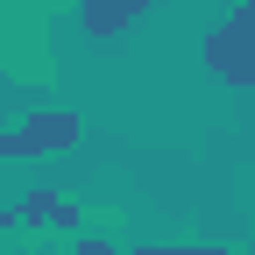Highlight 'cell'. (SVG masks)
<instances>
[{"label":"cell","instance_id":"obj_1","mask_svg":"<svg viewBox=\"0 0 255 255\" xmlns=\"http://www.w3.org/2000/svg\"><path fill=\"white\" fill-rule=\"evenodd\" d=\"M78 135H85L78 114H28V121H14L7 135H0V156H57Z\"/></svg>","mask_w":255,"mask_h":255},{"label":"cell","instance_id":"obj_2","mask_svg":"<svg viewBox=\"0 0 255 255\" xmlns=\"http://www.w3.org/2000/svg\"><path fill=\"white\" fill-rule=\"evenodd\" d=\"M206 71L220 85H241V92L255 85V36H248L241 21H220L213 36H206Z\"/></svg>","mask_w":255,"mask_h":255},{"label":"cell","instance_id":"obj_3","mask_svg":"<svg viewBox=\"0 0 255 255\" xmlns=\"http://www.w3.org/2000/svg\"><path fill=\"white\" fill-rule=\"evenodd\" d=\"M149 14V0H85V36H121V28H135Z\"/></svg>","mask_w":255,"mask_h":255},{"label":"cell","instance_id":"obj_4","mask_svg":"<svg viewBox=\"0 0 255 255\" xmlns=\"http://www.w3.org/2000/svg\"><path fill=\"white\" fill-rule=\"evenodd\" d=\"M14 220H21V227H64V234H71L78 227V206L57 199V191H28V199L14 206Z\"/></svg>","mask_w":255,"mask_h":255},{"label":"cell","instance_id":"obj_5","mask_svg":"<svg viewBox=\"0 0 255 255\" xmlns=\"http://www.w3.org/2000/svg\"><path fill=\"white\" fill-rule=\"evenodd\" d=\"M142 255H227V248H142Z\"/></svg>","mask_w":255,"mask_h":255},{"label":"cell","instance_id":"obj_6","mask_svg":"<svg viewBox=\"0 0 255 255\" xmlns=\"http://www.w3.org/2000/svg\"><path fill=\"white\" fill-rule=\"evenodd\" d=\"M78 255H121L114 241H78Z\"/></svg>","mask_w":255,"mask_h":255},{"label":"cell","instance_id":"obj_7","mask_svg":"<svg viewBox=\"0 0 255 255\" xmlns=\"http://www.w3.org/2000/svg\"><path fill=\"white\" fill-rule=\"evenodd\" d=\"M241 28H248V36H255V0H241V14H234Z\"/></svg>","mask_w":255,"mask_h":255}]
</instances>
